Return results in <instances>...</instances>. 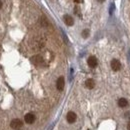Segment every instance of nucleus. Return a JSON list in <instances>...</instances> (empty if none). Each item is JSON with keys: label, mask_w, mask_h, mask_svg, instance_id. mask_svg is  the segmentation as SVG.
Segmentation results:
<instances>
[{"label": "nucleus", "mask_w": 130, "mask_h": 130, "mask_svg": "<svg viewBox=\"0 0 130 130\" xmlns=\"http://www.w3.org/2000/svg\"><path fill=\"white\" fill-rule=\"evenodd\" d=\"M31 61L35 64V65H42L43 64V58L40 56V55H35L31 58Z\"/></svg>", "instance_id": "1"}, {"label": "nucleus", "mask_w": 130, "mask_h": 130, "mask_svg": "<svg viewBox=\"0 0 130 130\" xmlns=\"http://www.w3.org/2000/svg\"><path fill=\"white\" fill-rule=\"evenodd\" d=\"M64 84H65V82H64V78H63L62 76L59 77L58 79H57V82H56V87H57V89H58L59 91L63 90V88H64Z\"/></svg>", "instance_id": "3"}, {"label": "nucleus", "mask_w": 130, "mask_h": 130, "mask_svg": "<svg viewBox=\"0 0 130 130\" xmlns=\"http://www.w3.org/2000/svg\"><path fill=\"white\" fill-rule=\"evenodd\" d=\"M41 24H42V26H44V27L48 25V21H47V19H46L45 17H42V18H41Z\"/></svg>", "instance_id": "12"}, {"label": "nucleus", "mask_w": 130, "mask_h": 130, "mask_svg": "<svg viewBox=\"0 0 130 130\" xmlns=\"http://www.w3.org/2000/svg\"><path fill=\"white\" fill-rule=\"evenodd\" d=\"M97 1H98V2H104L105 0H97Z\"/></svg>", "instance_id": "16"}, {"label": "nucleus", "mask_w": 130, "mask_h": 130, "mask_svg": "<svg viewBox=\"0 0 130 130\" xmlns=\"http://www.w3.org/2000/svg\"><path fill=\"white\" fill-rule=\"evenodd\" d=\"M24 119H25V122H26V123L32 124V123L35 121V116H34L32 113H28V114H26V115H25Z\"/></svg>", "instance_id": "5"}, {"label": "nucleus", "mask_w": 130, "mask_h": 130, "mask_svg": "<svg viewBox=\"0 0 130 130\" xmlns=\"http://www.w3.org/2000/svg\"><path fill=\"white\" fill-rule=\"evenodd\" d=\"M87 63H88L89 67H91V68H94V67H96V66H97V64H98V61H97L96 57H94V56H90V57L88 58V60H87Z\"/></svg>", "instance_id": "2"}, {"label": "nucleus", "mask_w": 130, "mask_h": 130, "mask_svg": "<svg viewBox=\"0 0 130 130\" xmlns=\"http://www.w3.org/2000/svg\"><path fill=\"white\" fill-rule=\"evenodd\" d=\"M11 128L13 129H17V128H20L22 126V121L20 119H13L11 121Z\"/></svg>", "instance_id": "4"}, {"label": "nucleus", "mask_w": 130, "mask_h": 130, "mask_svg": "<svg viewBox=\"0 0 130 130\" xmlns=\"http://www.w3.org/2000/svg\"><path fill=\"white\" fill-rule=\"evenodd\" d=\"M66 118H67V121L69 123H74L76 121V114L73 111H70V112L67 113V117Z\"/></svg>", "instance_id": "7"}, {"label": "nucleus", "mask_w": 130, "mask_h": 130, "mask_svg": "<svg viewBox=\"0 0 130 130\" xmlns=\"http://www.w3.org/2000/svg\"><path fill=\"white\" fill-rule=\"evenodd\" d=\"M1 7H2V2L0 1V9H1Z\"/></svg>", "instance_id": "17"}, {"label": "nucleus", "mask_w": 130, "mask_h": 130, "mask_svg": "<svg viewBox=\"0 0 130 130\" xmlns=\"http://www.w3.org/2000/svg\"><path fill=\"white\" fill-rule=\"evenodd\" d=\"M129 55H130V51H129Z\"/></svg>", "instance_id": "18"}, {"label": "nucleus", "mask_w": 130, "mask_h": 130, "mask_svg": "<svg viewBox=\"0 0 130 130\" xmlns=\"http://www.w3.org/2000/svg\"><path fill=\"white\" fill-rule=\"evenodd\" d=\"M118 105H119V107L124 108V107H126V106L128 105V101H127L125 98H120V99L118 100Z\"/></svg>", "instance_id": "9"}, {"label": "nucleus", "mask_w": 130, "mask_h": 130, "mask_svg": "<svg viewBox=\"0 0 130 130\" xmlns=\"http://www.w3.org/2000/svg\"><path fill=\"white\" fill-rule=\"evenodd\" d=\"M111 68H112L114 71H118V70L121 68L120 62H119L117 59H113V60L111 61Z\"/></svg>", "instance_id": "6"}, {"label": "nucleus", "mask_w": 130, "mask_h": 130, "mask_svg": "<svg viewBox=\"0 0 130 130\" xmlns=\"http://www.w3.org/2000/svg\"><path fill=\"white\" fill-rule=\"evenodd\" d=\"M88 36H89V30H88V29H84V30L82 31V37L87 38Z\"/></svg>", "instance_id": "11"}, {"label": "nucleus", "mask_w": 130, "mask_h": 130, "mask_svg": "<svg viewBox=\"0 0 130 130\" xmlns=\"http://www.w3.org/2000/svg\"><path fill=\"white\" fill-rule=\"evenodd\" d=\"M63 19H64V22H65V24L67 26H72L73 23H74V20H73V18L70 15H64Z\"/></svg>", "instance_id": "8"}, {"label": "nucleus", "mask_w": 130, "mask_h": 130, "mask_svg": "<svg viewBox=\"0 0 130 130\" xmlns=\"http://www.w3.org/2000/svg\"><path fill=\"white\" fill-rule=\"evenodd\" d=\"M127 129H128V130H130V122L127 124Z\"/></svg>", "instance_id": "15"}, {"label": "nucleus", "mask_w": 130, "mask_h": 130, "mask_svg": "<svg viewBox=\"0 0 130 130\" xmlns=\"http://www.w3.org/2000/svg\"><path fill=\"white\" fill-rule=\"evenodd\" d=\"M94 85H95V82H94L93 79H87V80L85 81V86H86L88 89H92V88L94 87Z\"/></svg>", "instance_id": "10"}, {"label": "nucleus", "mask_w": 130, "mask_h": 130, "mask_svg": "<svg viewBox=\"0 0 130 130\" xmlns=\"http://www.w3.org/2000/svg\"><path fill=\"white\" fill-rule=\"evenodd\" d=\"M125 117H127V118H130V111H127V112L125 113Z\"/></svg>", "instance_id": "13"}, {"label": "nucleus", "mask_w": 130, "mask_h": 130, "mask_svg": "<svg viewBox=\"0 0 130 130\" xmlns=\"http://www.w3.org/2000/svg\"><path fill=\"white\" fill-rule=\"evenodd\" d=\"M113 10H114V4H112V5H111V8H110V13H112V12H113Z\"/></svg>", "instance_id": "14"}]
</instances>
